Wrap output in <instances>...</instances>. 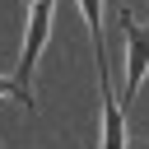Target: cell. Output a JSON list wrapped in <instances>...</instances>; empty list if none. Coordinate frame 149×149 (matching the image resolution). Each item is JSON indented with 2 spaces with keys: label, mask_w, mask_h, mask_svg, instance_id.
<instances>
[{
  "label": "cell",
  "mask_w": 149,
  "mask_h": 149,
  "mask_svg": "<svg viewBox=\"0 0 149 149\" xmlns=\"http://www.w3.org/2000/svg\"><path fill=\"white\" fill-rule=\"evenodd\" d=\"M121 33H126V93H121V102H135V93L149 74V23H135L130 9H121Z\"/></svg>",
  "instance_id": "7a4b0ae2"
},
{
  "label": "cell",
  "mask_w": 149,
  "mask_h": 149,
  "mask_svg": "<svg viewBox=\"0 0 149 149\" xmlns=\"http://www.w3.org/2000/svg\"><path fill=\"white\" fill-rule=\"evenodd\" d=\"M0 93H14V79L9 74H0Z\"/></svg>",
  "instance_id": "5b68a950"
},
{
  "label": "cell",
  "mask_w": 149,
  "mask_h": 149,
  "mask_svg": "<svg viewBox=\"0 0 149 149\" xmlns=\"http://www.w3.org/2000/svg\"><path fill=\"white\" fill-rule=\"evenodd\" d=\"M98 5L102 0H79L84 19H88V33H93V51H102V23H98Z\"/></svg>",
  "instance_id": "277c9868"
},
{
  "label": "cell",
  "mask_w": 149,
  "mask_h": 149,
  "mask_svg": "<svg viewBox=\"0 0 149 149\" xmlns=\"http://www.w3.org/2000/svg\"><path fill=\"white\" fill-rule=\"evenodd\" d=\"M98 56V88H102V149H126V116H121V98L112 93V74H107V51Z\"/></svg>",
  "instance_id": "3957f363"
},
{
  "label": "cell",
  "mask_w": 149,
  "mask_h": 149,
  "mask_svg": "<svg viewBox=\"0 0 149 149\" xmlns=\"http://www.w3.org/2000/svg\"><path fill=\"white\" fill-rule=\"evenodd\" d=\"M51 14H56V0H33V5H28V42H23V61H19V70L9 74V79H14V98H19L23 107H33V70H37V56H42V47H47Z\"/></svg>",
  "instance_id": "6da1fadb"
}]
</instances>
